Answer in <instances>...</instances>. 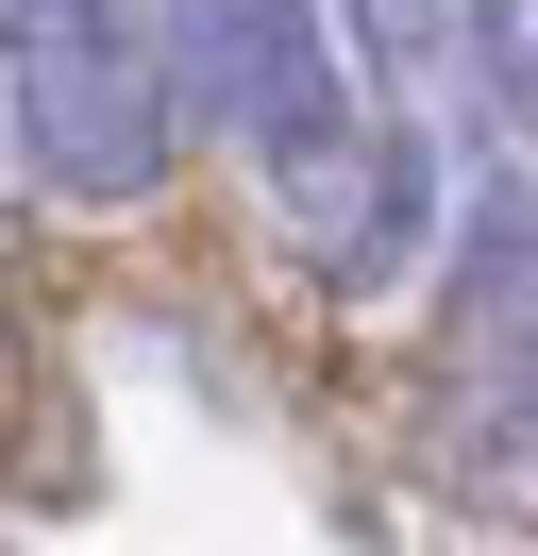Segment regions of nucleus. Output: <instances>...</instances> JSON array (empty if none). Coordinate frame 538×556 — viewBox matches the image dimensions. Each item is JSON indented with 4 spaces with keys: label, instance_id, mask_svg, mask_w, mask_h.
Returning a JSON list of instances; mask_svg holds the SVG:
<instances>
[{
    "label": "nucleus",
    "instance_id": "nucleus-1",
    "mask_svg": "<svg viewBox=\"0 0 538 556\" xmlns=\"http://www.w3.org/2000/svg\"><path fill=\"white\" fill-rule=\"evenodd\" d=\"M0 118L51 203H152L168 186V68L134 0H0Z\"/></svg>",
    "mask_w": 538,
    "mask_h": 556
},
{
    "label": "nucleus",
    "instance_id": "nucleus-2",
    "mask_svg": "<svg viewBox=\"0 0 538 556\" xmlns=\"http://www.w3.org/2000/svg\"><path fill=\"white\" fill-rule=\"evenodd\" d=\"M152 68H168V118L269 152H303L320 118H354V35L336 0H152Z\"/></svg>",
    "mask_w": 538,
    "mask_h": 556
},
{
    "label": "nucleus",
    "instance_id": "nucleus-3",
    "mask_svg": "<svg viewBox=\"0 0 538 556\" xmlns=\"http://www.w3.org/2000/svg\"><path fill=\"white\" fill-rule=\"evenodd\" d=\"M269 203H286V237L320 253L336 287H387L404 253L437 237V152H421V118H320L303 152H269Z\"/></svg>",
    "mask_w": 538,
    "mask_h": 556
},
{
    "label": "nucleus",
    "instance_id": "nucleus-4",
    "mask_svg": "<svg viewBox=\"0 0 538 556\" xmlns=\"http://www.w3.org/2000/svg\"><path fill=\"white\" fill-rule=\"evenodd\" d=\"M454 388L488 439H538V186H488L454 219Z\"/></svg>",
    "mask_w": 538,
    "mask_h": 556
},
{
    "label": "nucleus",
    "instance_id": "nucleus-5",
    "mask_svg": "<svg viewBox=\"0 0 538 556\" xmlns=\"http://www.w3.org/2000/svg\"><path fill=\"white\" fill-rule=\"evenodd\" d=\"M336 35H354L387 85H454V68H471V0H354Z\"/></svg>",
    "mask_w": 538,
    "mask_h": 556
},
{
    "label": "nucleus",
    "instance_id": "nucleus-6",
    "mask_svg": "<svg viewBox=\"0 0 538 556\" xmlns=\"http://www.w3.org/2000/svg\"><path fill=\"white\" fill-rule=\"evenodd\" d=\"M471 51H488L504 102H538V0H471Z\"/></svg>",
    "mask_w": 538,
    "mask_h": 556
}]
</instances>
